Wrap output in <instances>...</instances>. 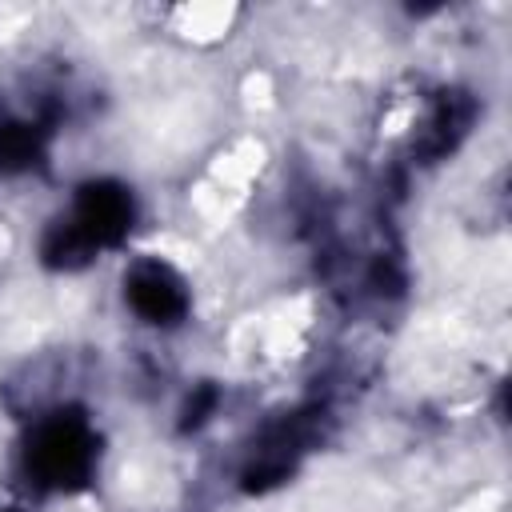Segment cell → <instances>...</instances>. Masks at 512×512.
<instances>
[{
    "mask_svg": "<svg viewBox=\"0 0 512 512\" xmlns=\"http://www.w3.org/2000/svg\"><path fill=\"white\" fill-rule=\"evenodd\" d=\"M128 300L132 308L152 324H172L184 312V288L164 264H140L128 276Z\"/></svg>",
    "mask_w": 512,
    "mask_h": 512,
    "instance_id": "obj_3",
    "label": "cell"
},
{
    "mask_svg": "<svg viewBox=\"0 0 512 512\" xmlns=\"http://www.w3.org/2000/svg\"><path fill=\"white\" fill-rule=\"evenodd\" d=\"M128 220H132V200H128L124 188H116V184H88L80 192L72 228L84 236L88 248H100V244H116L128 232Z\"/></svg>",
    "mask_w": 512,
    "mask_h": 512,
    "instance_id": "obj_2",
    "label": "cell"
},
{
    "mask_svg": "<svg viewBox=\"0 0 512 512\" xmlns=\"http://www.w3.org/2000/svg\"><path fill=\"white\" fill-rule=\"evenodd\" d=\"M92 468V432L76 416H56L40 424L36 440L28 444V472L40 484H76Z\"/></svg>",
    "mask_w": 512,
    "mask_h": 512,
    "instance_id": "obj_1",
    "label": "cell"
}]
</instances>
